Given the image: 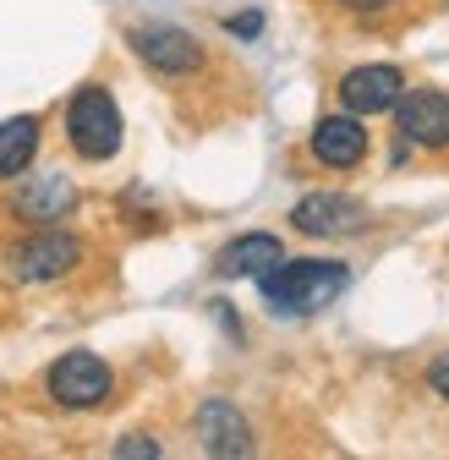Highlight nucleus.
Here are the masks:
<instances>
[{
    "instance_id": "9d476101",
    "label": "nucleus",
    "mask_w": 449,
    "mask_h": 460,
    "mask_svg": "<svg viewBox=\"0 0 449 460\" xmlns=\"http://www.w3.org/2000/svg\"><path fill=\"white\" fill-rule=\"evenodd\" d=\"M313 159L329 170H357L367 159V132L357 115H323L313 127Z\"/></svg>"
},
{
    "instance_id": "1a4fd4ad",
    "label": "nucleus",
    "mask_w": 449,
    "mask_h": 460,
    "mask_svg": "<svg viewBox=\"0 0 449 460\" xmlns=\"http://www.w3.org/2000/svg\"><path fill=\"white\" fill-rule=\"evenodd\" d=\"M286 263V247H279V236H269V230H252V236H236L231 247H219L214 258V274L219 279H263L269 269Z\"/></svg>"
},
{
    "instance_id": "4468645a",
    "label": "nucleus",
    "mask_w": 449,
    "mask_h": 460,
    "mask_svg": "<svg viewBox=\"0 0 449 460\" xmlns=\"http://www.w3.org/2000/svg\"><path fill=\"white\" fill-rule=\"evenodd\" d=\"M224 33H231V39H258V33H263V12H242V17H224Z\"/></svg>"
},
{
    "instance_id": "f3484780",
    "label": "nucleus",
    "mask_w": 449,
    "mask_h": 460,
    "mask_svg": "<svg viewBox=\"0 0 449 460\" xmlns=\"http://www.w3.org/2000/svg\"><path fill=\"white\" fill-rule=\"evenodd\" d=\"M346 12H383V6H395V0H340Z\"/></svg>"
},
{
    "instance_id": "6e6552de",
    "label": "nucleus",
    "mask_w": 449,
    "mask_h": 460,
    "mask_svg": "<svg viewBox=\"0 0 449 460\" xmlns=\"http://www.w3.org/2000/svg\"><path fill=\"white\" fill-rule=\"evenodd\" d=\"M401 88H406V77L395 66H357L340 77V104L351 115H383L401 104Z\"/></svg>"
},
{
    "instance_id": "423d86ee",
    "label": "nucleus",
    "mask_w": 449,
    "mask_h": 460,
    "mask_svg": "<svg viewBox=\"0 0 449 460\" xmlns=\"http://www.w3.org/2000/svg\"><path fill=\"white\" fill-rule=\"evenodd\" d=\"M132 49L164 77H187L203 66V44L187 33V28H171V22H148V28H132Z\"/></svg>"
},
{
    "instance_id": "f257e3e1",
    "label": "nucleus",
    "mask_w": 449,
    "mask_h": 460,
    "mask_svg": "<svg viewBox=\"0 0 449 460\" xmlns=\"http://www.w3.org/2000/svg\"><path fill=\"white\" fill-rule=\"evenodd\" d=\"M258 285H263V302L274 313L307 318V313H323L334 296H340L351 285V274H346V263H334V258H291V263L269 269Z\"/></svg>"
},
{
    "instance_id": "dca6fc26",
    "label": "nucleus",
    "mask_w": 449,
    "mask_h": 460,
    "mask_svg": "<svg viewBox=\"0 0 449 460\" xmlns=\"http://www.w3.org/2000/svg\"><path fill=\"white\" fill-rule=\"evenodd\" d=\"M427 384H433V389H438V394L449 400V351H444V357L433 362V373H427Z\"/></svg>"
},
{
    "instance_id": "f8f14e48",
    "label": "nucleus",
    "mask_w": 449,
    "mask_h": 460,
    "mask_svg": "<svg viewBox=\"0 0 449 460\" xmlns=\"http://www.w3.org/2000/svg\"><path fill=\"white\" fill-rule=\"evenodd\" d=\"M198 438L208 455H247L252 449V433H247V417L231 406V400H208L198 411Z\"/></svg>"
},
{
    "instance_id": "20e7f679",
    "label": "nucleus",
    "mask_w": 449,
    "mask_h": 460,
    "mask_svg": "<svg viewBox=\"0 0 449 460\" xmlns=\"http://www.w3.org/2000/svg\"><path fill=\"white\" fill-rule=\"evenodd\" d=\"M83 263V242L66 236V230H39V236L12 247V274L22 285H44V279H61Z\"/></svg>"
},
{
    "instance_id": "f03ea898",
    "label": "nucleus",
    "mask_w": 449,
    "mask_h": 460,
    "mask_svg": "<svg viewBox=\"0 0 449 460\" xmlns=\"http://www.w3.org/2000/svg\"><path fill=\"white\" fill-rule=\"evenodd\" d=\"M66 143L83 159H93V164L116 159V148H121V110H116V99H110L99 83L72 93V104H66Z\"/></svg>"
},
{
    "instance_id": "39448f33",
    "label": "nucleus",
    "mask_w": 449,
    "mask_h": 460,
    "mask_svg": "<svg viewBox=\"0 0 449 460\" xmlns=\"http://www.w3.org/2000/svg\"><path fill=\"white\" fill-rule=\"evenodd\" d=\"M291 225L302 236H357L367 230V203L351 192H313L291 208Z\"/></svg>"
},
{
    "instance_id": "2eb2a0df",
    "label": "nucleus",
    "mask_w": 449,
    "mask_h": 460,
    "mask_svg": "<svg viewBox=\"0 0 449 460\" xmlns=\"http://www.w3.org/2000/svg\"><path fill=\"white\" fill-rule=\"evenodd\" d=\"M116 455H121V460H132V455H159V444H154L148 433H132V438L116 444Z\"/></svg>"
},
{
    "instance_id": "ddd939ff",
    "label": "nucleus",
    "mask_w": 449,
    "mask_h": 460,
    "mask_svg": "<svg viewBox=\"0 0 449 460\" xmlns=\"http://www.w3.org/2000/svg\"><path fill=\"white\" fill-rule=\"evenodd\" d=\"M39 154V115H12L0 121V181H17Z\"/></svg>"
},
{
    "instance_id": "7ed1b4c3",
    "label": "nucleus",
    "mask_w": 449,
    "mask_h": 460,
    "mask_svg": "<svg viewBox=\"0 0 449 460\" xmlns=\"http://www.w3.org/2000/svg\"><path fill=\"white\" fill-rule=\"evenodd\" d=\"M49 394H55V406H66V411H93L110 400V389H116V373L104 367V357L93 351H66L61 362L49 367Z\"/></svg>"
},
{
    "instance_id": "0eeeda50",
    "label": "nucleus",
    "mask_w": 449,
    "mask_h": 460,
    "mask_svg": "<svg viewBox=\"0 0 449 460\" xmlns=\"http://www.w3.org/2000/svg\"><path fill=\"white\" fill-rule=\"evenodd\" d=\"M395 127L411 148H449V99L444 93H401Z\"/></svg>"
},
{
    "instance_id": "9b49d317",
    "label": "nucleus",
    "mask_w": 449,
    "mask_h": 460,
    "mask_svg": "<svg viewBox=\"0 0 449 460\" xmlns=\"http://www.w3.org/2000/svg\"><path fill=\"white\" fill-rule=\"evenodd\" d=\"M22 219H39V225H55V219H66L77 208V187L61 176V170H44V176H28L17 187V203H12Z\"/></svg>"
}]
</instances>
